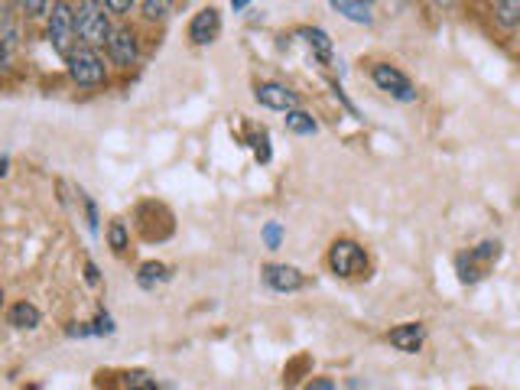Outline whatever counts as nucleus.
Returning a JSON list of instances; mask_svg holds the SVG:
<instances>
[{
	"instance_id": "obj_1",
	"label": "nucleus",
	"mask_w": 520,
	"mask_h": 390,
	"mask_svg": "<svg viewBox=\"0 0 520 390\" xmlns=\"http://www.w3.org/2000/svg\"><path fill=\"white\" fill-rule=\"evenodd\" d=\"M75 30H78V39H82L88 49L104 46L114 33L108 26V10H104V4H95V0H88V4L75 10Z\"/></svg>"
},
{
	"instance_id": "obj_2",
	"label": "nucleus",
	"mask_w": 520,
	"mask_h": 390,
	"mask_svg": "<svg viewBox=\"0 0 520 390\" xmlns=\"http://www.w3.org/2000/svg\"><path fill=\"white\" fill-rule=\"evenodd\" d=\"M498 257H501V244L498 241H485V244L472 247L468 254H459V257H455L459 280L462 283H478L494 264H498Z\"/></svg>"
},
{
	"instance_id": "obj_3",
	"label": "nucleus",
	"mask_w": 520,
	"mask_h": 390,
	"mask_svg": "<svg viewBox=\"0 0 520 390\" xmlns=\"http://www.w3.org/2000/svg\"><path fill=\"white\" fill-rule=\"evenodd\" d=\"M329 267L332 273H338V277H364L368 273V254H364V247L358 241H335L332 244V251H329Z\"/></svg>"
},
{
	"instance_id": "obj_4",
	"label": "nucleus",
	"mask_w": 520,
	"mask_h": 390,
	"mask_svg": "<svg viewBox=\"0 0 520 390\" xmlns=\"http://www.w3.org/2000/svg\"><path fill=\"white\" fill-rule=\"evenodd\" d=\"M75 36H78V30H75V10L69 4H56V7H52V13H49V43H52V49H56L59 56L69 59L75 52L72 49Z\"/></svg>"
},
{
	"instance_id": "obj_5",
	"label": "nucleus",
	"mask_w": 520,
	"mask_h": 390,
	"mask_svg": "<svg viewBox=\"0 0 520 390\" xmlns=\"http://www.w3.org/2000/svg\"><path fill=\"white\" fill-rule=\"evenodd\" d=\"M371 78H374V85L381 88V91H387V95L394 98V101H400V104L416 101V88H413V82L397 69V65L377 62L374 69H371Z\"/></svg>"
},
{
	"instance_id": "obj_6",
	"label": "nucleus",
	"mask_w": 520,
	"mask_h": 390,
	"mask_svg": "<svg viewBox=\"0 0 520 390\" xmlns=\"http://www.w3.org/2000/svg\"><path fill=\"white\" fill-rule=\"evenodd\" d=\"M65 62H69V75H72V82L85 85V88H95V85L104 82V62L98 59V52H95V49L78 46Z\"/></svg>"
},
{
	"instance_id": "obj_7",
	"label": "nucleus",
	"mask_w": 520,
	"mask_h": 390,
	"mask_svg": "<svg viewBox=\"0 0 520 390\" xmlns=\"http://www.w3.org/2000/svg\"><path fill=\"white\" fill-rule=\"evenodd\" d=\"M254 98H257V104H264V108H270V111H286V114L299 111L296 91H290V88L280 85V82H264V85H257Z\"/></svg>"
},
{
	"instance_id": "obj_8",
	"label": "nucleus",
	"mask_w": 520,
	"mask_h": 390,
	"mask_svg": "<svg viewBox=\"0 0 520 390\" xmlns=\"http://www.w3.org/2000/svg\"><path fill=\"white\" fill-rule=\"evenodd\" d=\"M264 283H267V290H273V293H296V290H303L309 280L290 264H267L264 267Z\"/></svg>"
},
{
	"instance_id": "obj_9",
	"label": "nucleus",
	"mask_w": 520,
	"mask_h": 390,
	"mask_svg": "<svg viewBox=\"0 0 520 390\" xmlns=\"http://www.w3.org/2000/svg\"><path fill=\"white\" fill-rule=\"evenodd\" d=\"M218 33H221V17H218V10H215V7L199 10V13H195V17H192V23H189V39H192L195 46H208V43H215Z\"/></svg>"
},
{
	"instance_id": "obj_10",
	"label": "nucleus",
	"mask_w": 520,
	"mask_h": 390,
	"mask_svg": "<svg viewBox=\"0 0 520 390\" xmlns=\"http://www.w3.org/2000/svg\"><path fill=\"white\" fill-rule=\"evenodd\" d=\"M387 342L394 345L397 351H403V355H416V351H420L423 342H426L423 322H403V325H397V329L387 332Z\"/></svg>"
},
{
	"instance_id": "obj_11",
	"label": "nucleus",
	"mask_w": 520,
	"mask_h": 390,
	"mask_svg": "<svg viewBox=\"0 0 520 390\" xmlns=\"http://www.w3.org/2000/svg\"><path fill=\"white\" fill-rule=\"evenodd\" d=\"M137 36L130 33V30H114L111 33V39H108V56H111V62L114 65H121V69H130V65L137 62Z\"/></svg>"
},
{
	"instance_id": "obj_12",
	"label": "nucleus",
	"mask_w": 520,
	"mask_h": 390,
	"mask_svg": "<svg viewBox=\"0 0 520 390\" xmlns=\"http://www.w3.org/2000/svg\"><path fill=\"white\" fill-rule=\"evenodd\" d=\"M299 36H306V43H309L312 52H316V59H319V62H332L335 46H332L329 33L319 30V26H306V30H299Z\"/></svg>"
},
{
	"instance_id": "obj_13",
	"label": "nucleus",
	"mask_w": 520,
	"mask_h": 390,
	"mask_svg": "<svg viewBox=\"0 0 520 390\" xmlns=\"http://www.w3.org/2000/svg\"><path fill=\"white\" fill-rule=\"evenodd\" d=\"M39 319H43L39 316V309L33 303H26V299L23 303H13L10 312H7V322L13 325V329H36Z\"/></svg>"
},
{
	"instance_id": "obj_14",
	"label": "nucleus",
	"mask_w": 520,
	"mask_h": 390,
	"mask_svg": "<svg viewBox=\"0 0 520 390\" xmlns=\"http://www.w3.org/2000/svg\"><path fill=\"white\" fill-rule=\"evenodd\" d=\"M169 277H173V273H169L166 264H160V260H147V264H143L140 273H137V283L143 286V290H153V286L166 283Z\"/></svg>"
},
{
	"instance_id": "obj_15",
	"label": "nucleus",
	"mask_w": 520,
	"mask_h": 390,
	"mask_svg": "<svg viewBox=\"0 0 520 390\" xmlns=\"http://www.w3.org/2000/svg\"><path fill=\"white\" fill-rule=\"evenodd\" d=\"M332 10L348 17L351 23H371L374 20L371 4H355V0H332Z\"/></svg>"
},
{
	"instance_id": "obj_16",
	"label": "nucleus",
	"mask_w": 520,
	"mask_h": 390,
	"mask_svg": "<svg viewBox=\"0 0 520 390\" xmlns=\"http://www.w3.org/2000/svg\"><path fill=\"white\" fill-rule=\"evenodd\" d=\"M286 130H290V134H299V137H312L319 130V124H316V117L306 114V111H290L286 114Z\"/></svg>"
},
{
	"instance_id": "obj_17",
	"label": "nucleus",
	"mask_w": 520,
	"mask_h": 390,
	"mask_svg": "<svg viewBox=\"0 0 520 390\" xmlns=\"http://www.w3.org/2000/svg\"><path fill=\"white\" fill-rule=\"evenodd\" d=\"M494 20L507 26V30L520 26V0H498V4H494Z\"/></svg>"
},
{
	"instance_id": "obj_18",
	"label": "nucleus",
	"mask_w": 520,
	"mask_h": 390,
	"mask_svg": "<svg viewBox=\"0 0 520 390\" xmlns=\"http://www.w3.org/2000/svg\"><path fill=\"white\" fill-rule=\"evenodd\" d=\"M0 39H4V56H0V62L10 65L13 49H17V26H13L10 13H4V17H0Z\"/></svg>"
},
{
	"instance_id": "obj_19",
	"label": "nucleus",
	"mask_w": 520,
	"mask_h": 390,
	"mask_svg": "<svg viewBox=\"0 0 520 390\" xmlns=\"http://www.w3.org/2000/svg\"><path fill=\"white\" fill-rule=\"evenodd\" d=\"M121 390H160L147 371H127L121 374Z\"/></svg>"
},
{
	"instance_id": "obj_20",
	"label": "nucleus",
	"mask_w": 520,
	"mask_h": 390,
	"mask_svg": "<svg viewBox=\"0 0 520 390\" xmlns=\"http://www.w3.org/2000/svg\"><path fill=\"white\" fill-rule=\"evenodd\" d=\"M72 335H111L114 332V322L111 316H98L91 325H78V329H69Z\"/></svg>"
},
{
	"instance_id": "obj_21",
	"label": "nucleus",
	"mask_w": 520,
	"mask_h": 390,
	"mask_svg": "<svg viewBox=\"0 0 520 390\" xmlns=\"http://www.w3.org/2000/svg\"><path fill=\"white\" fill-rule=\"evenodd\" d=\"M108 241H111L114 251H124V247H127V228H124V221H111Z\"/></svg>"
},
{
	"instance_id": "obj_22",
	"label": "nucleus",
	"mask_w": 520,
	"mask_h": 390,
	"mask_svg": "<svg viewBox=\"0 0 520 390\" xmlns=\"http://www.w3.org/2000/svg\"><path fill=\"white\" fill-rule=\"evenodd\" d=\"M166 10H169V4H163V0H143V13H147L150 20H163Z\"/></svg>"
},
{
	"instance_id": "obj_23",
	"label": "nucleus",
	"mask_w": 520,
	"mask_h": 390,
	"mask_svg": "<svg viewBox=\"0 0 520 390\" xmlns=\"http://www.w3.org/2000/svg\"><path fill=\"white\" fill-rule=\"evenodd\" d=\"M280 238H283V228L277 225V221H270V225L264 228V241H267V247H280Z\"/></svg>"
},
{
	"instance_id": "obj_24",
	"label": "nucleus",
	"mask_w": 520,
	"mask_h": 390,
	"mask_svg": "<svg viewBox=\"0 0 520 390\" xmlns=\"http://www.w3.org/2000/svg\"><path fill=\"white\" fill-rule=\"evenodd\" d=\"M134 7V0H104V10L108 13H127Z\"/></svg>"
},
{
	"instance_id": "obj_25",
	"label": "nucleus",
	"mask_w": 520,
	"mask_h": 390,
	"mask_svg": "<svg viewBox=\"0 0 520 390\" xmlns=\"http://www.w3.org/2000/svg\"><path fill=\"white\" fill-rule=\"evenodd\" d=\"M52 7H56V4H36V0L23 4V10L30 13V17H43V13H52Z\"/></svg>"
},
{
	"instance_id": "obj_26",
	"label": "nucleus",
	"mask_w": 520,
	"mask_h": 390,
	"mask_svg": "<svg viewBox=\"0 0 520 390\" xmlns=\"http://www.w3.org/2000/svg\"><path fill=\"white\" fill-rule=\"evenodd\" d=\"M306 390H335V384L329 381V377H319V381L306 384Z\"/></svg>"
},
{
	"instance_id": "obj_27",
	"label": "nucleus",
	"mask_w": 520,
	"mask_h": 390,
	"mask_svg": "<svg viewBox=\"0 0 520 390\" xmlns=\"http://www.w3.org/2000/svg\"><path fill=\"white\" fill-rule=\"evenodd\" d=\"M85 270H88V283H98V267L95 264H85Z\"/></svg>"
}]
</instances>
